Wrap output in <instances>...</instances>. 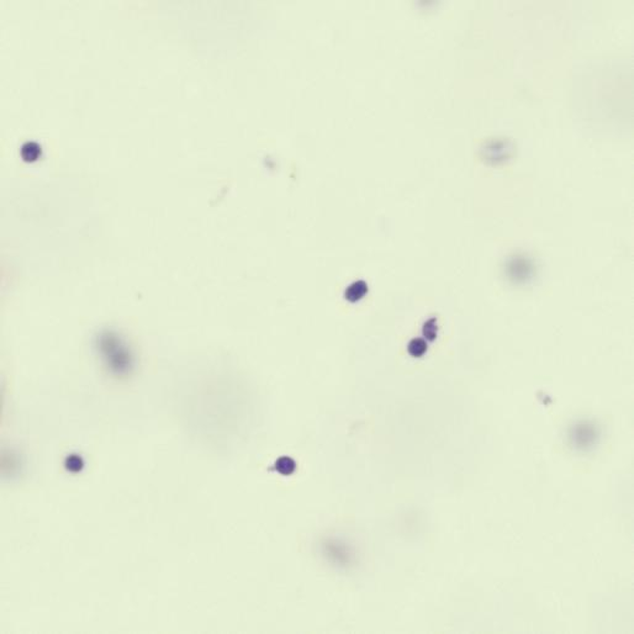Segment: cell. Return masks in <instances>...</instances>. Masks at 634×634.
Wrapping results in <instances>:
<instances>
[{
    "label": "cell",
    "instance_id": "cell-1",
    "mask_svg": "<svg viewBox=\"0 0 634 634\" xmlns=\"http://www.w3.org/2000/svg\"><path fill=\"white\" fill-rule=\"evenodd\" d=\"M367 292H368V285L363 280H359V281H354L353 284H351V285L347 287L345 297L348 301H351V303H357V301L362 300V299L365 297Z\"/></svg>",
    "mask_w": 634,
    "mask_h": 634
},
{
    "label": "cell",
    "instance_id": "cell-2",
    "mask_svg": "<svg viewBox=\"0 0 634 634\" xmlns=\"http://www.w3.org/2000/svg\"><path fill=\"white\" fill-rule=\"evenodd\" d=\"M427 343L421 338H415L408 343V352L412 357H421L426 353Z\"/></svg>",
    "mask_w": 634,
    "mask_h": 634
}]
</instances>
